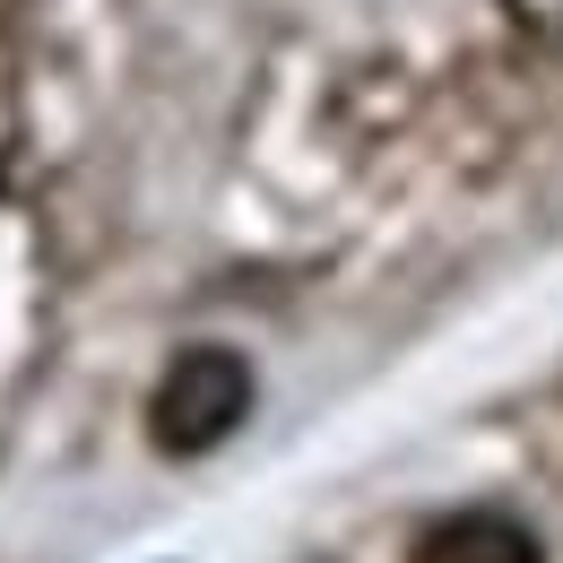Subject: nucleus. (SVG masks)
I'll return each mask as SVG.
<instances>
[{
	"mask_svg": "<svg viewBox=\"0 0 563 563\" xmlns=\"http://www.w3.org/2000/svg\"><path fill=\"white\" fill-rule=\"evenodd\" d=\"M408 563H547V555L511 511H451L408 547Z\"/></svg>",
	"mask_w": 563,
	"mask_h": 563,
	"instance_id": "obj_2",
	"label": "nucleus"
},
{
	"mask_svg": "<svg viewBox=\"0 0 563 563\" xmlns=\"http://www.w3.org/2000/svg\"><path fill=\"white\" fill-rule=\"evenodd\" d=\"M252 417V364L234 347H183L165 373H156V399H147V433L156 451L174 460H200L225 433H243Z\"/></svg>",
	"mask_w": 563,
	"mask_h": 563,
	"instance_id": "obj_1",
	"label": "nucleus"
}]
</instances>
